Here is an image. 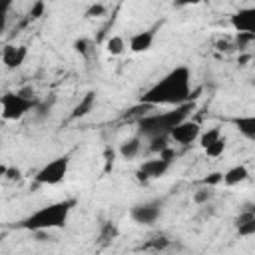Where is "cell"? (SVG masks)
<instances>
[{"label": "cell", "instance_id": "1", "mask_svg": "<svg viewBox=\"0 0 255 255\" xmlns=\"http://www.w3.org/2000/svg\"><path fill=\"white\" fill-rule=\"evenodd\" d=\"M195 96L191 94V70L187 66H175L165 76H161L153 86H149L139 102L149 106H181L191 102Z\"/></svg>", "mask_w": 255, "mask_h": 255}, {"label": "cell", "instance_id": "2", "mask_svg": "<svg viewBox=\"0 0 255 255\" xmlns=\"http://www.w3.org/2000/svg\"><path fill=\"white\" fill-rule=\"evenodd\" d=\"M191 110H193V102H187V104H181V106H171L165 112L145 114L143 118H139L135 122L137 124V131H139V135H143L147 139L155 137V135H169L171 129L179 122L187 120Z\"/></svg>", "mask_w": 255, "mask_h": 255}, {"label": "cell", "instance_id": "3", "mask_svg": "<svg viewBox=\"0 0 255 255\" xmlns=\"http://www.w3.org/2000/svg\"><path fill=\"white\" fill-rule=\"evenodd\" d=\"M76 205V199H64V201H56L50 205L40 207L38 211H34L32 215H28L20 227L28 229V231H50V229H58L64 227L72 209Z\"/></svg>", "mask_w": 255, "mask_h": 255}, {"label": "cell", "instance_id": "4", "mask_svg": "<svg viewBox=\"0 0 255 255\" xmlns=\"http://www.w3.org/2000/svg\"><path fill=\"white\" fill-rule=\"evenodd\" d=\"M40 102L34 96H26L22 90L18 92H8L0 98L2 106V118L4 120H22L28 112H34Z\"/></svg>", "mask_w": 255, "mask_h": 255}, {"label": "cell", "instance_id": "5", "mask_svg": "<svg viewBox=\"0 0 255 255\" xmlns=\"http://www.w3.org/2000/svg\"><path fill=\"white\" fill-rule=\"evenodd\" d=\"M68 169H70V155H58L50 159L46 165H42L34 179L40 185H58L68 175Z\"/></svg>", "mask_w": 255, "mask_h": 255}, {"label": "cell", "instance_id": "6", "mask_svg": "<svg viewBox=\"0 0 255 255\" xmlns=\"http://www.w3.org/2000/svg\"><path fill=\"white\" fill-rule=\"evenodd\" d=\"M161 215V201L159 199H151V201H143V203H135L129 209V217L137 223V225H153Z\"/></svg>", "mask_w": 255, "mask_h": 255}, {"label": "cell", "instance_id": "7", "mask_svg": "<svg viewBox=\"0 0 255 255\" xmlns=\"http://www.w3.org/2000/svg\"><path fill=\"white\" fill-rule=\"evenodd\" d=\"M199 135H201V126L197 122H193V120H183L171 129L169 139L179 143V145H189V143L197 141Z\"/></svg>", "mask_w": 255, "mask_h": 255}, {"label": "cell", "instance_id": "8", "mask_svg": "<svg viewBox=\"0 0 255 255\" xmlns=\"http://www.w3.org/2000/svg\"><path fill=\"white\" fill-rule=\"evenodd\" d=\"M169 167H171V161H169V159H165V157H161V155H157L155 159H145V161L139 165V169H137V173H135V175H137V179H139V181L157 179V177L165 175Z\"/></svg>", "mask_w": 255, "mask_h": 255}, {"label": "cell", "instance_id": "9", "mask_svg": "<svg viewBox=\"0 0 255 255\" xmlns=\"http://www.w3.org/2000/svg\"><path fill=\"white\" fill-rule=\"evenodd\" d=\"M231 26L235 32H245V34H255V6L239 8L237 12L231 14L229 18Z\"/></svg>", "mask_w": 255, "mask_h": 255}, {"label": "cell", "instance_id": "10", "mask_svg": "<svg viewBox=\"0 0 255 255\" xmlns=\"http://www.w3.org/2000/svg\"><path fill=\"white\" fill-rule=\"evenodd\" d=\"M153 40H155V32L153 30H139V32L129 36L128 46H129V50L133 54H143L153 46Z\"/></svg>", "mask_w": 255, "mask_h": 255}, {"label": "cell", "instance_id": "11", "mask_svg": "<svg viewBox=\"0 0 255 255\" xmlns=\"http://www.w3.org/2000/svg\"><path fill=\"white\" fill-rule=\"evenodd\" d=\"M26 56H28V48L26 46H12V44H8V46L2 48V62L10 70L12 68H20L24 64Z\"/></svg>", "mask_w": 255, "mask_h": 255}, {"label": "cell", "instance_id": "12", "mask_svg": "<svg viewBox=\"0 0 255 255\" xmlns=\"http://www.w3.org/2000/svg\"><path fill=\"white\" fill-rule=\"evenodd\" d=\"M120 155L124 157V159H133V157H137L139 155V151H141V135H133V137H128V139H124L122 143H120Z\"/></svg>", "mask_w": 255, "mask_h": 255}, {"label": "cell", "instance_id": "13", "mask_svg": "<svg viewBox=\"0 0 255 255\" xmlns=\"http://www.w3.org/2000/svg\"><path fill=\"white\" fill-rule=\"evenodd\" d=\"M233 126L245 139L255 141V116H239L233 120Z\"/></svg>", "mask_w": 255, "mask_h": 255}, {"label": "cell", "instance_id": "14", "mask_svg": "<svg viewBox=\"0 0 255 255\" xmlns=\"http://www.w3.org/2000/svg\"><path fill=\"white\" fill-rule=\"evenodd\" d=\"M237 233L241 237H249V235H255V213L251 209H247L245 213H241L237 217Z\"/></svg>", "mask_w": 255, "mask_h": 255}, {"label": "cell", "instance_id": "15", "mask_svg": "<svg viewBox=\"0 0 255 255\" xmlns=\"http://www.w3.org/2000/svg\"><path fill=\"white\" fill-rule=\"evenodd\" d=\"M247 177H249V169H247L245 165H233V167H229V169L223 173V183L231 187V185L243 183Z\"/></svg>", "mask_w": 255, "mask_h": 255}, {"label": "cell", "instance_id": "16", "mask_svg": "<svg viewBox=\"0 0 255 255\" xmlns=\"http://www.w3.org/2000/svg\"><path fill=\"white\" fill-rule=\"evenodd\" d=\"M94 106H96V94H94V92H88V94L78 102V106L72 110V118L78 120V118L88 116V114L94 110Z\"/></svg>", "mask_w": 255, "mask_h": 255}, {"label": "cell", "instance_id": "17", "mask_svg": "<svg viewBox=\"0 0 255 255\" xmlns=\"http://www.w3.org/2000/svg\"><path fill=\"white\" fill-rule=\"evenodd\" d=\"M128 46H126V40L122 38V36H110L108 38V42H106V50L112 54V56H120V54H124V50H126Z\"/></svg>", "mask_w": 255, "mask_h": 255}, {"label": "cell", "instance_id": "18", "mask_svg": "<svg viewBox=\"0 0 255 255\" xmlns=\"http://www.w3.org/2000/svg\"><path fill=\"white\" fill-rule=\"evenodd\" d=\"M118 227H116V223H112V221H106V223H102V229H100V235H98V239L102 241V243H108V241H112V239H116L118 237Z\"/></svg>", "mask_w": 255, "mask_h": 255}, {"label": "cell", "instance_id": "19", "mask_svg": "<svg viewBox=\"0 0 255 255\" xmlns=\"http://www.w3.org/2000/svg\"><path fill=\"white\" fill-rule=\"evenodd\" d=\"M221 135H223V133H221L219 128H209L207 131H201V135H199V145L205 149L207 145H211L213 141H217Z\"/></svg>", "mask_w": 255, "mask_h": 255}, {"label": "cell", "instance_id": "20", "mask_svg": "<svg viewBox=\"0 0 255 255\" xmlns=\"http://www.w3.org/2000/svg\"><path fill=\"white\" fill-rule=\"evenodd\" d=\"M225 147H227V139H225V135H221L217 141H213L211 145H207L203 151H205V155H209V157H219V155H223Z\"/></svg>", "mask_w": 255, "mask_h": 255}, {"label": "cell", "instance_id": "21", "mask_svg": "<svg viewBox=\"0 0 255 255\" xmlns=\"http://www.w3.org/2000/svg\"><path fill=\"white\" fill-rule=\"evenodd\" d=\"M169 135H155V137H149V151L151 153H161L165 147H169Z\"/></svg>", "mask_w": 255, "mask_h": 255}, {"label": "cell", "instance_id": "22", "mask_svg": "<svg viewBox=\"0 0 255 255\" xmlns=\"http://www.w3.org/2000/svg\"><path fill=\"white\" fill-rule=\"evenodd\" d=\"M169 245V239L167 237H163V235H157V237H153V239H149L141 249H151V251H161V249H165Z\"/></svg>", "mask_w": 255, "mask_h": 255}, {"label": "cell", "instance_id": "23", "mask_svg": "<svg viewBox=\"0 0 255 255\" xmlns=\"http://www.w3.org/2000/svg\"><path fill=\"white\" fill-rule=\"evenodd\" d=\"M201 183L207 185V187L219 185V183H223V173H221V171H211V173H207V175L201 179Z\"/></svg>", "mask_w": 255, "mask_h": 255}, {"label": "cell", "instance_id": "24", "mask_svg": "<svg viewBox=\"0 0 255 255\" xmlns=\"http://www.w3.org/2000/svg\"><path fill=\"white\" fill-rule=\"evenodd\" d=\"M211 191H209V187L205 185V187H201V189H197L195 193H193V201L197 203V205H205L209 199H211Z\"/></svg>", "mask_w": 255, "mask_h": 255}, {"label": "cell", "instance_id": "25", "mask_svg": "<svg viewBox=\"0 0 255 255\" xmlns=\"http://www.w3.org/2000/svg\"><path fill=\"white\" fill-rule=\"evenodd\" d=\"M106 14V6L102 2H94L88 10H86V18H100Z\"/></svg>", "mask_w": 255, "mask_h": 255}, {"label": "cell", "instance_id": "26", "mask_svg": "<svg viewBox=\"0 0 255 255\" xmlns=\"http://www.w3.org/2000/svg\"><path fill=\"white\" fill-rule=\"evenodd\" d=\"M74 50H76L80 56H88V52H90V42H88L86 38H80V40L74 42Z\"/></svg>", "mask_w": 255, "mask_h": 255}, {"label": "cell", "instance_id": "27", "mask_svg": "<svg viewBox=\"0 0 255 255\" xmlns=\"http://www.w3.org/2000/svg\"><path fill=\"white\" fill-rule=\"evenodd\" d=\"M44 10H46L44 0H38V2H36V4L30 8V18H34V20H36V18H40V16L44 14Z\"/></svg>", "mask_w": 255, "mask_h": 255}, {"label": "cell", "instance_id": "28", "mask_svg": "<svg viewBox=\"0 0 255 255\" xmlns=\"http://www.w3.org/2000/svg\"><path fill=\"white\" fill-rule=\"evenodd\" d=\"M34 112H36V120H44L50 116V104H38Z\"/></svg>", "mask_w": 255, "mask_h": 255}, {"label": "cell", "instance_id": "29", "mask_svg": "<svg viewBox=\"0 0 255 255\" xmlns=\"http://www.w3.org/2000/svg\"><path fill=\"white\" fill-rule=\"evenodd\" d=\"M2 173H4L8 179H20V175H22L18 167H10V169H8V167H2Z\"/></svg>", "mask_w": 255, "mask_h": 255}, {"label": "cell", "instance_id": "30", "mask_svg": "<svg viewBox=\"0 0 255 255\" xmlns=\"http://www.w3.org/2000/svg\"><path fill=\"white\" fill-rule=\"evenodd\" d=\"M173 4L177 8H183V6H197V4H201V0H173Z\"/></svg>", "mask_w": 255, "mask_h": 255}, {"label": "cell", "instance_id": "31", "mask_svg": "<svg viewBox=\"0 0 255 255\" xmlns=\"http://www.w3.org/2000/svg\"><path fill=\"white\" fill-rule=\"evenodd\" d=\"M114 165V149H106V171H110V167Z\"/></svg>", "mask_w": 255, "mask_h": 255}, {"label": "cell", "instance_id": "32", "mask_svg": "<svg viewBox=\"0 0 255 255\" xmlns=\"http://www.w3.org/2000/svg\"><path fill=\"white\" fill-rule=\"evenodd\" d=\"M249 209H251V211H253V213H255V203H253V205H251V207H249Z\"/></svg>", "mask_w": 255, "mask_h": 255}]
</instances>
